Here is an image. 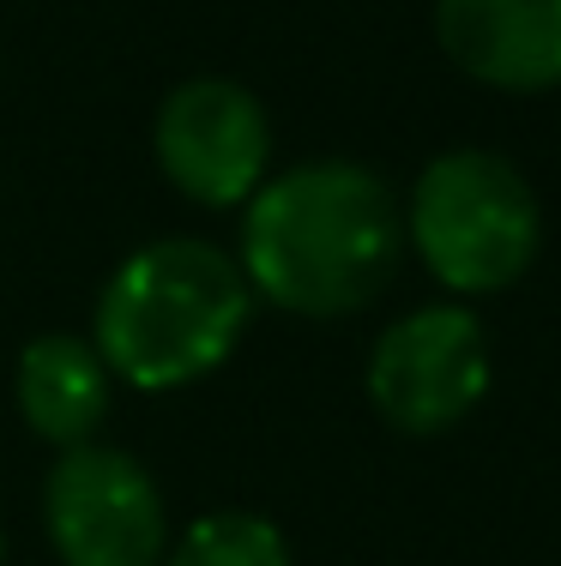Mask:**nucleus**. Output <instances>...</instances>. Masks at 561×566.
<instances>
[{
	"instance_id": "1",
	"label": "nucleus",
	"mask_w": 561,
	"mask_h": 566,
	"mask_svg": "<svg viewBox=\"0 0 561 566\" xmlns=\"http://www.w3.org/2000/svg\"><path fill=\"white\" fill-rule=\"evenodd\" d=\"M405 260V206L368 164L314 157L266 175L242 206V265L260 302L302 319L368 307Z\"/></svg>"
},
{
	"instance_id": "7",
	"label": "nucleus",
	"mask_w": 561,
	"mask_h": 566,
	"mask_svg": "<svg viewBox=\"0 0 561 566\" xmlns=\"http://www.w3.org/2000/svg\"><path fill=\"white\" fill-rule=\"evenodd\" d=\"M435 43L489 91H555L561 0H435Z\"/></svg>"
},
{
	"instance_id": "3",
	"label": "nucleus",
	"mask_w": 561,
	"mask_h": 566,
	"mask_svg": "<svg viewBox=\"0 0 561 566\" xmlns=\"http://www.w3.org/2000/svg\"><path fill=\"white\" fill-rule=\"evenodd\" d=\"M405 241L453 295H496L531 272L543 248V206L501 151H440L417 175Z\"/></svg>"
},
{
	"instance_id": "4",
	"label": "nucleus",
	"mask_w": 561,
	"mask_h": 566,
	"mask_svg": "<svg viewBox=\"0 0 561 566\" xmlns=\"http://www.w3.org/2000/svg\"><path fill=\"white\" fill-rule=\"evenodd\" d=\"M43 524L61 566H164L169 506L127 447H66L43 482Z\"/></svg>"
},
{
	"instance_id": "8",
	"label": "nucleus",
	"mask_w": 561,
	"mask_h": 566,
	"mask_svg": "<svg viewBox=\"0 0 561 566\" xmlns=\"http://www.w3.org/2000/svg\"><path fill=\"white\" fill-rule=\"evenodd\" d=\"M12 398H19L24 428L66 452V447L97 440L103 416L115 403V374L91 338H79V332H43V338H31L19 349Z\"/></svg>"
},
{
	"instance_id": "2",
	"label": "nucleus",
	"mask_w": 561,
	"mask_h": 566,
	"mask_svg": "<svg viewBox=\"0 0 561 566\" xmlns=\"http://www.w3.org/2000/svg\"><path fill=\"white\" fill-rule=\"evenodd\" d=\"M253 290L236 253L199 235H157L110 272L91 344L133 392H187L236 356Z\"/></svg>"
},
{
	"instance_id": "10",
	"label": "nucleus",
	"mask_w": 561,
	"mask_h": 566,
	"mask_svg": "<svg viewBox=\"0 0 561 566\" xmlns=\"http://www.w3.org/2000/svg\"><path fill=\"white\" fill-rule=\"evenodd\" d=\"M0 555H7V536H0Z\"/></svg>"
},
{
	"instance_id": "9",
	"label": "nucleus",
	"mask_w": 561,
	"mask_h": 566,
	"mask_svg": "<svg viewBox=\"0 0 561 566\" xmlns=\"http://www.w3.org/2000/svg\"><path fill=\"white\" fill-rule=\"evenodd\" d=\"M164 566H290V543L266 512L224 506L169 536Z\"/></svg>"
},
{
	"instance_id": "6",
	"label": "nucleus",
	"mask_w": 561,
	"mask_h": 566,
	"mask_svg": "<svg viewBox=\"0 0 561 566\" xmlns=\"http://www.w3.org/2000/svg\"><path fill=\"white\" fill-rule=\"evenodd\" d=\"M152 151L164 181L187 206L236 211L272 169V120L248 85L218 73L181 78L152 120Z\"/></svg>"
},
{
	"instance_id": "5",
	"label": "nucleus",
	"mask_w": 561,
	"mask_h": 566,
	"mask_svg": "<svg viewBox=\"0 0 561 566\" xmlns=\"http://www.w3.org/2000/svg\"><path fill=\"white\" fill-rule=\"evenodd\" d=\"M489 392L484 319L459 302H429L393 319L368 349V403L398 434H447Z\"/></svg>"
}]
</instances>
